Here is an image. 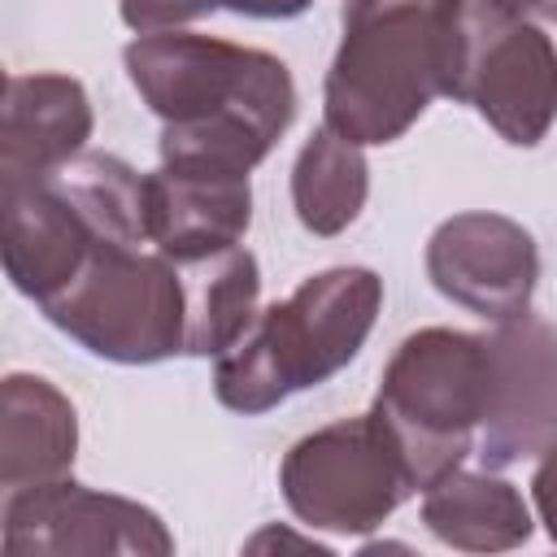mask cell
<instances>
[{"label": "cell", "instance_id": "obj_1", "mask_svg": "<svg viewBox=\"0 0 557 557\" xmlns=\"http://www.w3.org/2000/svg\"><path fill=\"white\" fill-rule=\"evenodd\" d=\"M122 65L161 122L165 165L252 174L296 122V78L265 48L196 30H152L122 48Z\"/></svg>", "mask_w": 557, "mask_h": 557}, {"label": "cell", "instance_id": "obj_2", "mask_svg": "<svg viewBox=\"0 0 557 557\" xmlns=\"http://www.w3.org/2000/svg\"><path fill=\"white\" fill-rule=\"evenodd\" d=\"M383 309V278L370 265H331L309 274L287 300L213 357V396L222 409L257 418L287 396L322 387L366 348Z\"/></svg>", "mask_w": 557, "mask_h": 557}, {"label": "cell", "instance_id": "obj_3", "mask_svg": "<svg viewBox=\"0 0 557 557\" xmlns=\"http://www.w3.org/2000/svg\"><path fill=\"white\" fill-rule=\"evenodd\" d=\"M457 0H344L322 117L361 148L396 144L444 96Z\"/></svg>", "mask_w": 557, "mask_h": 557}, {"label": "cell", "instance_id": "obj_4", "mask_svg": "<svg viewBox=\"0 0 557 557\" xmlns=\"http://www.w3.org/2000/svg\"><path fill=\"white\" fill-rule=\"evenodd\" d=\"M487 387V335L422 326L396 344L370 413L396 448L413 492L435 487L479 448Z\"/></svg>", "mask_w": 557, "mask_h": 557}, {"label": "cell", "instance_id": "obj_5", "mask_svg": "<svg viewBox=\"0 0 557 557\" xmlns=\"http://www.w3.org/2000/svg\"><path fill=\"white\" fill-rule=\"evenodd\" d=\"M39 309L61 335L113 366H157L187 352L183 270L157 248L100 239Z\"/></svg>", "mask_w": 557, "mask_h": 557}, {"label": "cell", "instance_id": "obj_6", "mask_svg": "<svg viewBox=\"0 0 557 557\" xmlns=\"http://www.w3.org/2000/svg\"><path fill=\"white\" fill-rule=\"evenodd\" d=\"M444 96L470 104L505 144L535 148L557 122V44L496 0H457Z\"/></svg>", "mask_w": 557, "mask_h": 557}, {"label": "cell", "instance_id": "obj_7", "mask_svg": "<svg viewBox=\"0 0 557 557\" xmlns=\"http://www.w3.org/2000/svg\"><path fill=\"white\" fill-rule=\"evenodd\" d=\"M278 492L309 531L370 535L413 496V483L366 409L300 435L278 461Z\"/></svg>", "mask_w": 557, "mask_h": 557}, {"label": "cell", "instance_id": "obj_8", "mask_svg": "<svg viewBox=\"0 0 557 557\" xmlns=\"http://www.w3.org/2000/svg\"><path fill=\"white\" fill-rule=\"evenodd\" d=\"M0 540L13 557H170L174 535L157 509L96 492L70 474L4 492Z\"/></svg>", "mask_w": 557, "mask_h": 557}, {"label": "cell", "instance_id": "obj_9", "mask_svg": "<svg viewBox=\"0 0 557 557\" xmlns=\"http://www.w3.org/2000/svg\"><path fill=\"white\" fill-rule=\"evenodd\" d=\"M431 287L483 322H509L531 309L540 283L535 235L509 213L470 209L444 218L422 252Z\"/></svg>", "mask_w": 557, "mask_h": 557}, {"label": "cell", "instance_id": "obj_10", "mask_svg": "<svg viewBox=\"0 0 557 557\" xmlns=\"http://www.w3.org/2000/svg\"><path fill=\"white\" fill-rule=\"evenodd\" d=\"M492 387L479 426L483 470H509L557 440V326L531 309L487 331Z\"/></svg>", "mask_w": 557, "mask_h": 557}, {"label": "cell", "instance_id": "obj_11", "mask_svg": "<svg viewBox=\"0 0 557 557\" xmlns=\"http://www.w3.org/2000/svg\"><path fill=\"white\" fill-rule=\"evenodd\" d=\"M91 126V96L78 78L57 70L9 74L0 122V187H22L57 174L65 161L87 152Z\"/></svg>", "mask_w": 557, "mask_h": 557}, {"label": "cell", "instance_id": "obj_12", "mask_svg": "<svg viewBox=\"0 0 557 557\" xmlns=\"http://www.w3.org/2000/svg\"><path fill=\"white\" fill-rule=\"evenodd\" d=\"M252 226V183L235 170L157 165L148 174V244L170 261H196L244 244Z\"/></svg>", "mask_w": 557, "mask_h": 557}, {"label": "cell", "instance_id": "obj_13", "mask_svg": "<svg viewBox=\"0 0 557 557\" xmlns=\"http://www.w3.org/2000/svg\"><path fill=\"white\" fill-rule=\"evenodd\" d=\"M0 205H4V244H0L4 274L13 292L44 305L83 270L100 235L52 178L0 187Z\"/></svg>", "mask_w": 557, "mask_h": 557}, {"label": "cell", "instance_id": "obj_14", "mask_svg": "<svg viewBox=\"0 0 557 557\" xmlns=\"http://www.w3.org/2000/svg\"><path fill=\"white\" fill-rule=\"evenodd\" d=\"M78 457V413L70 396L44 379L13 370L0 383V483L4 492L70 474Z\"/></svg>", "mask_w": 557, "mask_h": 557}, {"label": "cell", "instance_id": "obj_15", "mask_svg": "<svg viewBox=\"0 0 557 557\" xmlns=\"http://www.w3.org/2000/svg\"><path fill=\"white\" fill-rule=\"evenodd\" d=\"M426 531L461 553H509L535 531L527 496L496 470H453L422 492Z\"/></svg>", "mask_w": 557, "mask_h": 557}, {"label": "cell", "instance_id": "obj_16", "mask_svg": "<svg viewBox=\"0 0 557 557\" xmlns=\"http://www.w3.org/2000/svg\"><path fill=\"white\" fill-rule=\"evenodd\" d=\"M187 287V357H222L261 313V265L235 244L196 261H174Z\"/></svg>", "mask_w": 557, "mask_h": 557}, {"label": "cell", "instance_id": "obj_17", "mask_svg": "<svg viewBox=\"0 0 557 557\" xmlns=\"http://www.w3.org/2000/svg\"><path fill=\"white\" fill-rule=\"evenodd\" d=\"M370 196V161L366 148L331 131L326 122L300 144L296 165H292V209L296 222L318 235H344Z\"/></svg>", "mask_w": 557, "mask_h": 557}, {"label": "cell", "instance_id": "obj_18", "mask_svg": "<svg viewBox=\"0 0 557 557\" xmlns=\"http://www.w3.org/2000/svg\"><path fill=\"white\" fill-rule=\"evenodd\" d=\"M109 244H148V174L126 165L113 152H78L57 174H48Z\"/></svg>", "mask_w": 557, "mask_h": 557}, {"label": "cell", "instance_id": "obj_19", "mask_svg": "<svg viewBox=\"0 0 557 557\" xmlns=\"http://www.w3.org/2000/svg\"><path fill=\"white\" fill-rule=\"evenodd\" d=\"M309 4L313 0H117V13L135 35H152V30H183L187 22L222 9L257 22H287L300 17Z\"/></svg>", "mask_w": 557, "mask_h": 557}, {"label": "cell", "instance_id": "obj_20", "mask_svg": "<svg viewBox=\"0 0 557 557\" xmlns=\"http://www.w3.org/2000/svg\"><path fill=\"white\" fill-rule=\"evenodd\" d=\"M531 509L544 522L548 540L557 544V440L535 457V470H531Z\"/></svg>", "mask_w": 557, "mask_h": 557}, {"label": "cell", "instance_id": "obj_21", "mask_svg": "<svg viewBox=\"0 0 557 557\" xmlns=\"http://www.w3.org/2000/svg\"><path fill=\"white\" fill-rule=\"evenodd\" d=\"M496 4H505L509 13L531 17V22H557V0H496Z\"/></svg>", "mask_w": 557, "mask_h": 557}]
</instances>
